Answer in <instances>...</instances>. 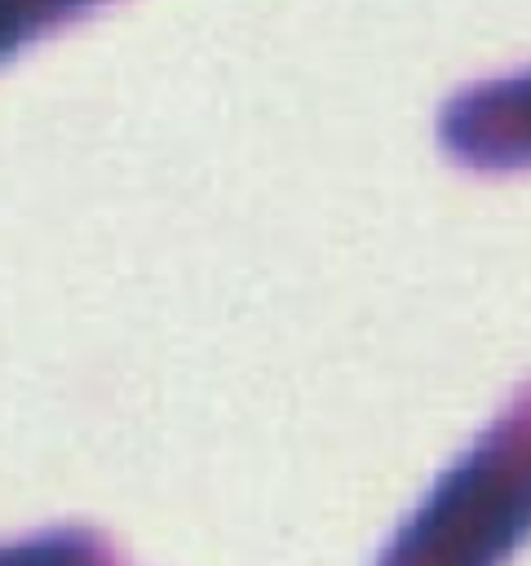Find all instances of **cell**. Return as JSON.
<instances>
[{"instance_id": "6da1fadb", "label": "cell", "mask_w": 531, "mask_h": 566, "mask_svg": "<svg viewBox=\"0 0 531 566\" xmlns=\"http://www.w3.org/2000/svg\"><path fill=\"white\" fill-rule=\"evenodd\" d=\"M531 526V433L469 447L398 526L376 566H496Z\"/></svg>"}, {"instance_id": "3957f363", "label": "cell", "mask_w": 531, "mask_h": 566, "mask_svg": "<svg viewBox=\"0 0 531 566\" xmlns=\"http://www.w3.org/2000/svg\"><path fill=\"white\" fill-rule=\"evenodd\" d=\"M80 0H0V53L13 49L31 27H40L44 18L71 9Z\"/></svg>"}, {"instance_id": "7a4b0ae2", "label": "cell", "mask_w": 531, "mask_h": 566, "mask_svg": "<svg viewBox=\"0 0 531 566\" xmlns=\"http://www.w3.org/2000/svg\"><path fill=\"white\" fill-rule=\"evenodd\" d=\"M442 142L473 164H522L531 159V71L465 88L447 102Z\"/></svg>"}, {"instance_id": "277c9868", "label": "cell", "mask_w": 531, "mask_h": 566, "mask_svg": "<svg viewBox=\"0 0 531 566\" xmlns=\"http://www.w3.org/2000/svg\"><path fill=\"white\" fill-rule=\"evenodd\" d=\"M0 566H88V557L71 539H35L22 548H4Z\"/></svg>"}]
</instances>
